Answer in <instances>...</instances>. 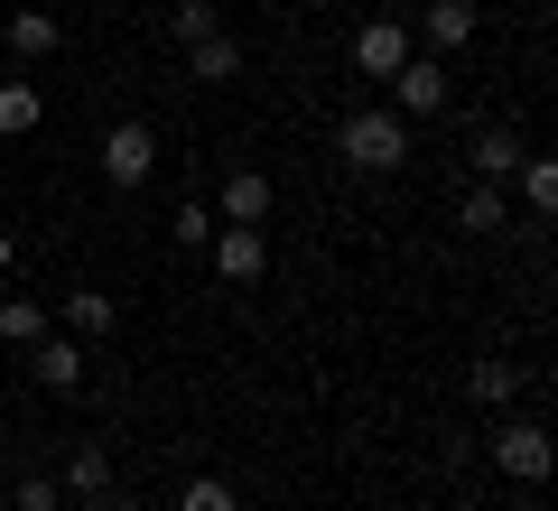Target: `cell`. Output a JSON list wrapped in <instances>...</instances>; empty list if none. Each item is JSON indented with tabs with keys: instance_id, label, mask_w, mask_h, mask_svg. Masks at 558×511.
I'll return each instance as SVG.
<instances>
[{
	"instance_id": "obj_17",
	"label": "cell",
	"mask_w": 558,
	"mask_h": 511,
	"mask_svg": "<svg viewBox=\"0 0 558 511\" xmlns=\"http://www.w3.org/2000/svg\"><path fill=\"white\" fill-rule=\"evenodd\" d=\"M186 75H196V84H233V75H242V47L215 28V38H196V47H186Z\"/></svg>"
},
{
	"instance_id": "obj_15",
	"label": "cell",
	"mask_w": 558,
	"mask_h": 511,
	"mask_svg": "<svg viewBox=\"0 0 558 511\" xmlns=\"http://www.w3.org/2000/svg\"><path fill=\"white\" fill-rule=\"evenodd\" d=\"M47 326H57V307H47V297H0V344H20V354H28Z\"/></svg>"
},
{
	"instance_id": "obj_23",
	"label": "cell",
	"mask_w": 558,
	"mask_h": 511,
	"mask_svg": "<svg viewBox=\"0 0 558 511\" xmlns=\"http://www.w3.org/2000/svg\"><path fill=\"white\" fill-rule=\"evenodd\" d=\"M10 511H57V474H20L10 484Z\"/></svg>"
},
{
	"instance_id": "obj_19",
	"label": "cell",
	"mask_w": 558,
	"mask_h": 511,
	"mask_svg": "<svg viewBox=\"0 0 558 511\" xmlns=\"http://www.w3.org/2000/svg\"><path fill=\"white\" fill-rule=\"evenodd\" d=\"M65 484H75L84 502H102V492H112V455H102V447H75V455H65Z\"/></svg>"
},
{
	"instance_id": "obj_3",
	"label": "cell",
	"mask_w": 558,
	"mask_h": 511,
	"mask_svg": "<svg viewBox=\"0 0 558 511\" xmlns=\"http://www.w3.org/2000/svg\"><path fill=\"white\" fill-rule=\"evenodd\" d=\"M102 178H112L121 196H140V186L159 178V131H149V121H112V131H102Z\"/></svg>"
},
{
	"instance_id": "obj_8",
	"label": "cell",
	"mask_w": 558,
	"mask_h": 511,
	"mask_svg": "<svg viewBox=\"0 0 558 511\" xmlns=\"http://www.w3.org/2000/svg\"><path fill=\"white\" fill-rule=\"evenodd\" d=\"M475 0H428L418 10V38H428V57H457V47H475Z\"/></svg>"
},
{
	"instance_id": "obj_21",
	"label": "cell",
	"mask_w": 558,
	"mask_h": 511,
	"mask_svg": "<svg viewBox=\"0 0 558 511\" xmlns=\"http://www.w3.org/2000/svg\"><path fill=\"white\" fill-rule=\"evenodd\" d=\"M178 511H242V492L223 484V474H186V492H178Z\"/></svg>"
},
{
	"instance_id": "obj_13",
	"label": "cell",
	"mask_w": 558,
	"mask_h": 511,
	"mask_svg": "<svg viewBox=\"0 0 558 511\" xmlns=\"http://www.w3.org/2000/svg\"><path fill=\"white\" fill-rule=\"evenodd\" d=\"M465 168H475V186H502L521 168V139L512 131H475V139H465Z\"/></svg>"
},
{
	"instance_id": "obj_5",
	"label": "cell",
	"mask_w": 558,
	"mask_h": 511,
	"mask_svg": "<svg viewBox=\"0 0 558 511\" xmlns=\"http://www.w3.org/2000/svg\"><path fill=\"white\" fill-rule=\"evenodd\" d=\"M205 252H215V270L233 279V289H252V279L270 270V233H260V223H215V242H205Z\"/></svg>"
},
{
	"instance_id": "obj_6",
	"label": "cell",
	"mask_w": 558,
	"mask_h": 511,
	"mask_svg": "<svg viewBox=\"0 0 558 511\" xmlns=\"http://www.w3.org/2000/svg\"><path fill=\"white\" fill-rule=\"evenodd\" d=\"M112 326H121V297L112 289H65L57 297V334H75V344H102Z\"/></svg>"
},
{
	"instance_id": "obj_4",
	"label": "cell",
	"mask_w": 558,
	"mask_h": 511,
	"mask_svg": "<svg viewBox=\"0 0 558 511\" xmlns=\"http://www.w3.org/2000/svg\"><path fill=\"white\" fill-rule=\"evenodd\" d=\"M494 465L512 474V484H549V428H539V418H502L494 428Z\"/></svg>"
},
{
	"instance_id": "obj_14",
	"label": "cell",
	"mask_w": 558,
	"mask_h": 511,
	"mask_svg": "<svg viewBox=\"0 0 558 511\" xmlns=\"http://www.w3.org/2000/svg\"><path fill=\"white\" fill-rule=\"evenodd\" d=\"M521 381H531V373H521V363H475V373H465V391H475V410H512V400H521Z\"/></svg>"
},
{
	"instance_id": "obj_18",
	"label": "cell",
	"mask_w": 558,
	"mask_h": 511,
	"mask_svg": "<svg viewBox=\"0 0 558 511\" xmlns=\"http://www.w3.org/2000/svg\"><path fill=\"white\" fill-rule=\"evenodd\" d=\"M512 178H521V205H531V215H558V168H549V158H531V149H521V168H512Z\"/></svg>"
},
{
	"instance_id": "obj_22",
	"label": "cell",
	"mask_w": 558,
	"mask_h": 511,
	"mask_svg": "<svg viewBox=\"0 0 558 511\" xmlns=\"http://www.w3.org/2000/svg\"><path fill=\"white\" fill-rule=\"evenodd\" d=\"M215 28H223V10H215V0H178V38H186V47H196V38H215Z\"/></svg>"
},
{
	"instance_id": "obj_20",
	"label": "cell",
	"mask_w": 558,
	"mask_h": 511,
	"mask_svg": "<svg viewBox=\"0 0 558 511\" xmlns=\"http://www.w3.org/2000/svg\"><path fill=\"white\" fill-rule=\"evenodd\" d=\"M168 242H178V252H205V242H215V205H205V196H186L178 215H168Z\"/></svg>"
},
{
	"instance_id": "obj_9",
	"label": "cell",
	"mask_w": 558,
	"mask_h": 511,
	"mask_svg": "<svg viewBox=\"0 0 558 511\" xmlns=\"http://www.w3.org/2000/svg\"><path fill=\"white\" fill-rule=\"evenodd\" d=\"M28 373H38L47 391H84V344H75V334H57V326H47L38 344H28Z\"/></svg>"
},
{
	"instance_id": "obj_7",
	"label": "cell",
	"mask_w": 558,
	"mask_h": 511,
	"mask_svg": "<svg viewBox=\"0 0 558 511\" xmlns=\"http://www.w3.org/2000/svg\"><path fill=\"white\" fill-rule=\"evenodd\" d=\"M270 215H279V186L260 178V168H233L223 196H215V223H270Z\"/></svg>"
},
{
	"instance_id": "obj_25",
	"label": "cell",
	"mask_w": 558,
	"mask_h": 511,
	"mask_svg": "<svg viewBox=\"0 0 558 511\" xmlns=\"http://www.w3.org/2000/svg\"><path fill=\"white\" fill-rule=\"evenodd\" d=\"M102 511H149V502H112V492H102Z\"/></svg>"
},
{
	"instance_id": "obj_11",
	"label": "cell",
	"mask_w": 558,
	"mask_h": 511,
	"mask_svg": "<svg viewBox=\"0 0 558 511\" xmlns=\"http://www.w3.org/2000/svg\"><path fill=\"white\" fill-rule=\"evenodd\" d=\"M57 47H65V20H57V10H10V57H20V65L57 57Z\"/></svg>"
},
{
	"instance_id": "obj_12",
	"label": "cell",
	"mask_w": 558,
	"mask_h": 511,
	"mask_svg": "<svg viewBox=\"0 0 558 511\" xmlns=\"http://www.w3.org/2000/svg\"><path fill=\"white\" fill-rule=\"evenodd\" d=\"M38 121H47V94L28 75H0V139H28Z\"/></svg>"
},
{
	"instance_id": "obj_2",
	"label": "cell",
	"mask_w": 558,
	"mask_h": 511,
	"mask_svg": "<svg viewBox=\"0 0 558 511\" xmlns=\"http://www.w3.org/2000/svg\"><path fill=\"white\" fill-rule=\"evenodd\" d=\"M381 84H391V112H400V121H438V112H447V65L428 57V47H410Z\"/></svg>"
},
{
	"instance_id": "obj_1",
	"label": "cell",
	"mask_w": 558,
	"mask_h": 511,
	"mask_svg": "<svg viewBox=\"0 0 558 511\" xmlns=\"http://www.w3.org/2000/svg\"><path fill=\"white\" fill-rule=\"evenodd\" d=\"M336 149H344L354 178H391L400 158H410V121H400V112H344Z\"/></svg>"
},
{
	"instance_id": "obj_16",
	"label": "cell",
	"mask_w": 558,
	"mask_h": 511,
	"mask_svg": "<svg viewBox=\"0 0 558 511\" xmlns=\"http://www.w3.org/2000/svg\"><path fill=\"white\" fill-rule=\"evenodd\" d=\"M502 223H512V205H502V186H465V205H457V233H475V242H494Z\"/></svg>"
},
{
	"instance_id": "obj_26",
	"label": "cell",
	"mask_w": 558,
	"mask_h": 511,
	"mask_svg": "<svg viewBox=\"0 0 558 511\" xmlns=\"http://www.w3.org/2000/svg\"><path fill=\"white\" fill-rule=\"evenodd\" d=\"M0 484H10V455H0Z\"/></svg>"
},
{
	"instance_id": "obj_24",
	"label": "cell",
	"mask_w": 558,
	"mask_h": 511,
	"mask_svg": "<svg viewBox=\"0 0 558 511\" xmlns=\"http://www.w3.org/2000/svg\"><path fill=\"white\" fill-rule=\"evenodd\" d=\"M10 260H20V242H10V233H0V279H10Z\"/></svg>"
},
{
	"instance_id": "obj_10",
	"label": "cell",
	"mask_w": 558,
	"mask_h": 511,
	"mask_svg": "<svg viewBox=\"0 0 558 511\" xmlns=\"http://www.w3.org/2000/svg\"><path fill=\"white\" fill-rule=\"evenodd\" d=\"M400 57H410V28L400 20H363L354 28V75H391Z\"/></svg>"
}]
</instances>
